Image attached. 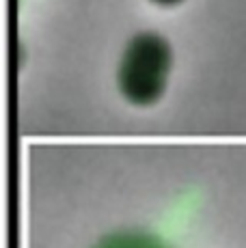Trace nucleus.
Wrapping results in <instances>:
<instances>
[{"label": "nucleus", "instance_id": "7ed1b4c3", "mask_svg": "<svg viewBox=\"0 0 246 248\" xmlns=\"http://www.w3.org/2000/svg\"><path fill=\"white\" fill-rule=\"evenodd\" d=\"M154 2L164 4V7H171V4H177V2H182V0H154Z\"/></svg>", "mask_w": 246, "mask_h": 248}, {"label": "nucleus", "instance_id": "f257e3e1", "mask_svg": "<svg viewBox=\"0 0 246 248\" xmlns=\"http://www.w3.org/2000/svg\"><path fill=\"white\" fill-rule=\"evenodd\" d=\"M173 67L169 41L158 32H138L125 46L117 84L121 95L136 106H149L162 97Z\"/></svg>", "mask_w": 246, "mask_h": 248}, {"label": "nucleus", "instance_id": "f03ea898", "mask_svg": "<svg viewBox=\"0 0 246 248\" xmlns=\"http://www.w3.org/2000/svg\"><path fill=\"white\" fill-rule=\"evenodd\" d=\"M95 248H171L160 237L145 231H117L104 237Z\"/></svg>", "mask_w": 246, "mask_h": 248}]
</instances>
